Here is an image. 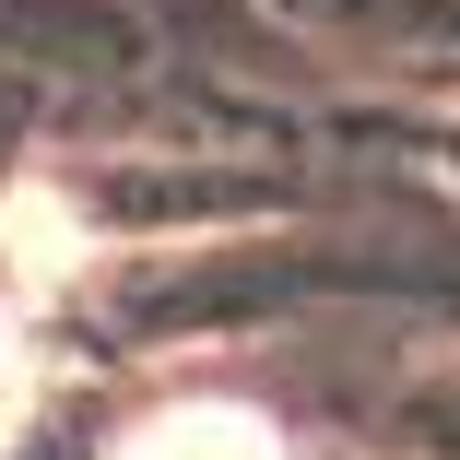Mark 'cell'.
<instances>
[{"label":"cell","instance_id":"obj_2","mask_svg":"<svg viewBox=\"0 0 460 460\" xmlns=\"http://www.w3.org/2000/svg\"><path fill=\"white\" fill-rule=\"evenodd\" d=\"M130 460H271V425L260 413H225V402H190V413H165Z\"/></svg>","mask_w":460,"mask_h":460},{"label":"cell","instance_id":"obj_1","mask_svg":"<svg viewBox=\"0 0 460 460\" xmlns=\"http://www.w3.org/2000/svg\"><path fill=\"white\" fill-rule=\"evenodd\" d=\"M271 13H296L319 48L366 59V71H460V0H271Z\"/></svg>","mask_w":460,"mask_h":460}]
</instances>
